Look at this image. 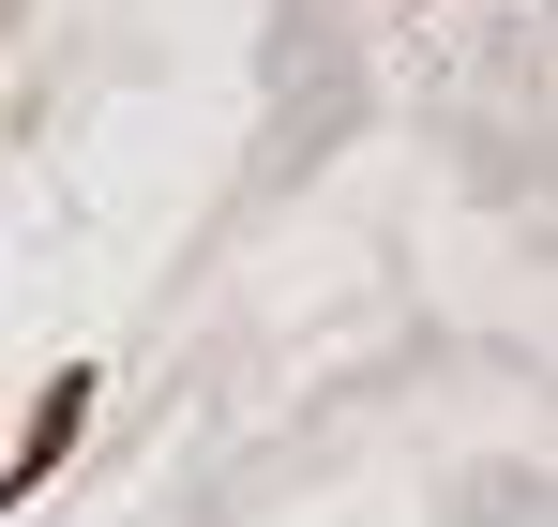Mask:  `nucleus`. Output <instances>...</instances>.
Instances as JSON below:
<instances>
[{"mask_svg":"<svg viewBox=\"0 0 558 527\" xmlns=\"http://www.w3.org/2000/svg\"><path fill=\"white\" fill-rule=\"evenodd\" d=\"M76 422H92V377H46V407H31V438H15V482H0V498H31V482L76 452Z\"/></svg>","mask_w":558,"mask_h":527,"instance_id":"f257e3e1","label":"nucleus"}]
</instances>
